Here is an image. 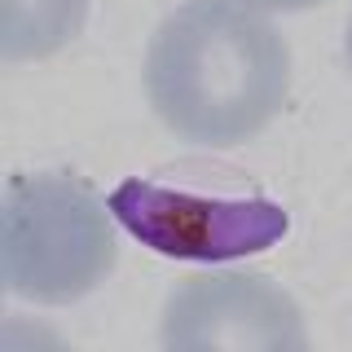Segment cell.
I'll use <instances>...</instances> for the list:
<instances>
[{
    "label": "cell",
    "instance_id": "6da1fadb",
    "mask_svg": "<svg viewBox=\"0 0 352 352\" xmlns=\"http://www.w3.org/2000/svg\"><path fill=\"white\" fill-rule=\"evenodd\" d=\"M154 115L190 146H242L282 115L291 49L242 0H185L146 49Z\"/></svg>",
    "mask_w": 352,
    "mask_h": 352
},
{
    "label": "cell",
    "instance_id": "7a4b0ae2",
    "mask_svg": "<svg viewBox=\"0 0 352 352\" xmlns=\"http://www.w3.org/2000/svg\"><path fill=\"white\" fill-rule=\"evenodd\" d=\"M110 203L80 176L14 172L0 212V273L5 286L36 304H71L88 295L119 260Z\"/></svg>",
    "mask_w": 352,
    "mask_h": 352
},
{
    "label": "cell",
    "instance_id": "3957f363",
    "mask_svg": "<svg viewBox=\"0 0 352 352\" xmlns=\"http://www.w3.org/2000/svg\"><path fill=\"white\" fill-rule=\"evenodd\" d=\"M110 212L141 247L168 260H242L278 247L291 229L282 203L264 194L229 198V194H194L154 181H119L110 190Z\"/></svg>",
    "mask_w": 352,
    "mask_h": 352
},
{
    "label": "cell",
    "instance_id": "277c9868",
    "mask_svg": "<svg viewBox=\"0 0 352 352\" xmlns=\"http://www.w3.org/2000/svg\"><path fill=\"white\" fill-rule=\"evenodd\" d=\"M168 348H304V317L295 300L264 273H207L168 295Z\"/></svg>",
    "mask_w": 352,
    "mask_h": 352
},
{
    "label": "cell",
    "instance_id": "5b68a950",
    "mask_svg": "<svg viewBox=\"0 0 352 352\" xmlns=\"http://www.w3.org/2000/svg\"><path fill=\"white\" fill-rule=\"evenodd\" d=\"M88 0H0V58H49L80 36Z\"/></svg>",
    "mask_w": 352,
    "mask_h": 352
},
{
    "label": "cell",
    "instance_id": "8992f818",
    "mask_svg": "<svg viewBox=\"0 0 352 352\" xmlns=\"http://www.w3.org/2000/svg\"><path fill=\"white\" fill-rule=\"evenodd\" d=\"M251 9H282V14H300V9H313V5H326V0H242Z\"/></svg>",
    "mask_w": 352,
    "mask_h": 352
},
{
    "label": "cell",
    "instance_id": "52a82bcc",
    "mask_svg": "<svg viewBox=\"0 0 352 352\" xmlns=\"http://www.w3.org/2000/svg\"><path fill=\"white\" fill-rule=\"evenodd\" d=\"M344 53H348V66H352V18H348V40H344Z\"/></svg>",
    "mask_w": 352,
    "mask_h": 352
}]
</instances>
